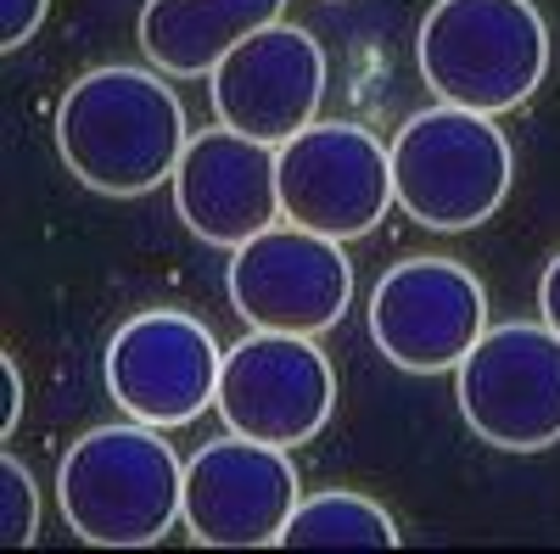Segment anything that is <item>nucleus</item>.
Masks as SVG:
<instances>
[{
  "mask_svg": "<svg viewBox=\"0 0 560 554\" xmlns=\"http://www.w3.org/2000/svg\"><path fill=\"white\" fill-rule=\"evenodd\" d=\"M191 129L168 73L107 62L79 73L57 102V152L96 197L135 202L174 179Z\"/></svg>",
  "mask_w": 560,
  "mask_h": 554,
  "instance_id": "nucleus-1",
  "label": "nucleus"
},
{
  "mask_svg": "<svg viewBox=\"0 0 560 554\" xmlns=\"http://www.w3.org/2000/svg\"><path fill=\"white\" fill-rule=\"evenodd\" d=\"M57 504L79 543L152 549L185 516V459L147 421L90 426L57 465Z\"/></svg>",
  "mask_w": 560,
  "mask_h": 554,
  "instance_id": "nucleus-2",
  "label": "nucleus"
},
{
  "mask_svg": "<svg viewBox=\"0 0 560 554\" xmlns=\"http://www.w3.org/2000/svg\"><path fill=\"white\" fill-rule=\"evenodd\" d=\"M415 68L438 102L516 113L549 73V23L538 0H432L415 28Z\"/></svg>",
  "mask_w": 560,
  "mask_h": 554,
  "instance_id": "nucleus-3",
  "label": "nucleus"
},
{
  "mask_svg": "<svg viewBox=\"0 0 560 554\" xmlns=\"http://www.w3.org/2000/svg\"><path fill=\"white\" fill-rule=\"evenodd\" d=\"M516 179V152L488 113L432 102L393 134V197L404 219L438 236L488 224Z\"/></svg>",
  "mask_w": 560,
  "mask_h": 554,
  "instance_id": "nucleus-4",
  "label": "nucleus"
},
{
  "mask_svg": "<svg viewBox=\"0 0 560 554\" xmlns=\"http://www.w3.org/2000/svg\"><path fill=\"white\" fill-rule=\"evenodd\" d=\"M454 403L477 443L544 453L560 443V337L544 319H504L454 369Z\"/></svg>",
  "mask_w": 560,
  "mask_h": 554,
  "instance_id": "nucleus-5",
  "label": "nucleus"
},
{
  "mask_svg": "<svg viewBox=\"0 0 560 554\" xmlns=\"http://www.w3.org/2000/svg\"><path fill=\"white\" fill-rule=\"evenodd\" d=\"M224 297L253 331L325 337L331 326H342V314L353 303L348 241H331L292 219H275L247 247L230 252Z\"/></svg>",
  "mask_w": 560,
  "mask_h": 554,
  "instance_id": "nucleus-6",
  "label": "nucleus"
},
{
  "mask_svg": "<svg viewBox=\"0 0 560 554\" xmlns=\"http://www.w3.org/2000/svg\"><path fill=\"white\" fill-rule=\"evenodd\" d=\"M219 369H224V347L185 308L129 314L102 353L113 403L129 421H147L158 432H185L202 421L219 398Z\"/></svg>",
  "mask_w": 560,
  "mask_h": 554,
  "instance_id": "nucleus-7",
  "label": "nucleus"
},
{
  "mask_svg": "<svg viewBox=\"0 0 560 554\" xmlns=\"http://www.w3.org/2000/svg\"><path fill=\"white\" fill-rule=\"evenodd\" d=\"M364 326L404 376H448L488 331V286L459 258H404L370 292Z\"/></svg>",
  "mask_w": 560,
  "mask_h": 554,
  "instance_id": "nucleus-8",
  "label": "nucleus"
},
{
  "mask_svg": "<svg viewBox=\"0 0 560 554\" xmlns=\"http://www.w3.org/2000/svg\"><path fill=\"white\" fill-rule=\"evenodd\" d=\"M213 409H219L224 432H236V437L303 448L337 414V369L319 353L314 337L253 331L236 347H224Z\"/></svg>",
  "mask_w": 560,
  "mask_h": 554,
  "instance_id": "nucleus-9",
  "label": "nucleus"
},
{
  "mask_svg": "<svg viewBox=\"0 0 560 554\" xmlns=\"http://www.w3.org/2000/svg\"><path fill=\"white\" fill-rule=\"evenodd\" d=\"M393 197V146L364 123H308L280 146V213L331 241H364Z\"/></svg>",
  "mask_w": 560,
  "mask_h": 554,
  "instance_id": "nucleus-10",
  "label": "nucleus"
},
{
  "mask_svg": "<svg viewBox=\"0 0 560 554\" xmlns=\"http://www.w3.org/2000/svg\"><path fill=\"white\" fill-rule=\"evenodd\" d=\"M303 498L292 448L224 432L185 459V516L179 527L202 549H264L280 543Z\"/></svg>",
  "mask_w": 560,
  "mask_h": 554,
  "instance_id": "nucleus-11",
  "label": "nucleus"
},
{
  "mask_svg": "<svg viewBox=\"0 0 560 554\" xmlns=\"http://www.w3.org/2000/svg\"><path fill=\"white\" fill-rule=\"evenodd\" d=\"M325 51L319 39L298 23H269L247 34L213 73H208V102L213 118L253 134L264 146H287L319 118L325 102Z\"/></svg>",
  "mask_w": 560,
  "mask_h": 554,
  "instance_id": "nucleus-12",
  "label": "nucleus"
},
{
  "mask_svg": "<svg viewBox=\"0 0 560 554\" xmlns=\"http://www.w3.org/2000/svg\"><path fill=\"white\" fill-rule=\"evenodd\" d=\"M168 191L179 224L213 252H236L258 229L287 219L280 213V146H264L230 123L191 134Z\"/></svg>",
  "mask_w": 560,
  "mask_h": 554,
  "instance_id": "nucleus-13",
  "label": "nucleus"
},
{
  "mask_svg": "<svg viewBox=\"0 0 560 554\" xmlns=\"http://www.w3.org/2000/svg\"><path fill=\"white\" fill-rule=\"evenodd\" d=\"M287 0H147L140 7V51L168 79H208L247 34L280 23Z\"/></svg>",
  "mask_w": 560,
  "mask_h": 554,
  "instance_id": "nucleus-14",
  "label": "nucleus"
},
{
  "mask_svg": "<svg viewBox=\"0 0 560 554\" xmlns=\"http://www.w3.org/2000/svg\"><path fill=\"white\" fill-rule=\"evenodd\" d=\"M287 549H398L404 532L393 521V510H382L370 493L353 487H325V493H303L298 510L280 532Z\"/></svg>",
  "mask_w": 560,
  "mask_h": 554,
  "instance_id": "nucleus-15",
  "label": "nucleus"
},
{
  "mask_svg": "<svg viewBox=\"0 0 560 554\" xmlns=\"http://www.w3.org/2000/svg\"><path fill=\"white\" fill-rule=\"evenodd\" d=\"M39 538V482L18 453L0 459V543L28 549Z\"/></svg>",
  "mask_w": 560,
  "mask_h": 554,
  "instance_id": "nucleus-16",
  "label": "nucleus"
},
{
  "mask_svg": "<svg viewBox=\"0 0 560 554\" xmlns=\"http://www.w3.org/2000/svg\"><path fill=\"white\" fill-rule=\"evenodd\" d=\"M51 0H0V51H23V45L39 34Z\"/></svg>",
  "mask_w": 560,
  "mask_h": 554,
  "instance_id": "nucleus-17",
  "label": "nucleus"
},
{
  "mask_svg": "<svg viewBox=\"0 0 560 554\" xmlns=\"http://www.w3.org/2000/svg\"><path fill=\"white\" fill-rule=\"evenodd\" d=\"M538 319L560 337V252L544 263V274H538Z\"/></svg>",
  "mask_w": 560,
  "mask_h": 554,
  "instance_id": "nucleus-18",
  "label": "nucleus"
},
{
  "mask_svg": "<svg viewBox=\"0 0 560 554\" xmlns=\"http://www.w3.org/2000/svg\"><path fill=\"white\" fill-rule=\"evenodd\" d=\"M0 381H7V414H0V437H12L18 421H23V369H18L12 353L0 358Z\"/></svg>",
  "mask_w": 560,
  "mask_h": 554,
  "instance_id": "nucleus-19",
  "label": "nucleus"
}]
</instances>
